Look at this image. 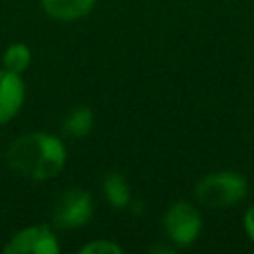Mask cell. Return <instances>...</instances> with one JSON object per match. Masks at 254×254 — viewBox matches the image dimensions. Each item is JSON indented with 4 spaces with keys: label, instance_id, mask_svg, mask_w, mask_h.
Listing matches in <instances>:
<instances>
[{
    "label": "cell",
    "instance_id": "obj_9",
    "mask_svg": "<svg viewBox=\"0 0 254 254\" xmlns=\"http://www.w3.org/2000/svg\"><path fill=\"white\" fill-rule=\"evenodd\" d=\"M103 194H105V200L113 206V208H123L131 202V189H129V183L125 181L123 175L111 171L105 175L103 179Z\"/></svg>",
    "mask_w": 254,
    "mask_h": 254
},
{
    "label": "cell",
    "instance_id": "obj_5",
    "mask_svg": "<svg viewBox=\"0 0 254 254\" xmlns=\"http://www.w3.org/2000/svg\"><path fill=\"white\" fill-rule=\"evenodd\" d=\"M58 240L48 226H28L4 246L6 254H58Z\"/></svg>",
    "mask_w": 254,
    "mask_h": 254
},
{
    "label": "cell",
    "instance_id": "obj_2",
    "mask_svg": "<svg viewBox=\"0 0 254 254\" xmlns=\"http://www.w3.org/2000/svg\"><path fill=\"white\" fill-rule=\"evenodd\" d=\"M194 194H196L198 202L204 206L224 208V206H230V204L238 202L240 198H244L246 181L242 175L230 173V171L212 173L196 185Z\"/></svg>",
    "mask_w": 254,
    "mask_h": 254
},
{
    "label": "cell",
    "instance_id": "obj_8",
    "mask_svg": "<svg viewBox=\"0 0 254 254\" xmlns=\"http://www.w3.org/2000/svg\"><path fill=\"white\" fill-rule=\"evenodd\" d=\"M91 127H93V111L87 105L71 107L62 121V133L67 139H81L91 131Z\"/></svg>",
    "mask_w": 254,
    "mask_h": 254
},
{
    "label": "cell",
    "instance_id": "obj_7",
    "mask_svg": "<svg viewBox=\"0 0 254 254\" xmlns=\"http://www.w3.org/2000/svg\"><path fill=\"white\" fill-rule=\"evenodd\" d=\"M44 12L60 22H71L87 16L95 6V0H40Z\"/></svg>",
    "mask_w": 254,
    "mask_h": 254
},
{
    "label": "cell",
    "instance_id": "obj_12",
    "mask_svg": "<svg viewBox=\"0 0 254 254\" xmlns=\"http://www.w3.org/2000/svg\"><path fill=\"white\" fill-rule=\"evenodd\" d=\"M244 228H246L248 236L254 240V204L248 208V212H246V216H244Z\"/></svg>",
    "mask_w": 254,
    "mask_h": 254
},
{
    "label": "cell",
    "instance_id": "obj_11",
    "mask_svg": "<svg viewBox=\"0 0 254 254\" xmlns=\"http://www.w3.org/2000/svg\"><path fill=\"white\" fill-rule=\"evenodd\" d=\"M79 252L81 254H121V248L113 244L111 240H95V242L85 244Z\"/></svg>",
    "mask_w": 254,
    "mask_h": 254
},
{
    "label": "cell",
    "instance_id": "obj_1",
    "mask_svg": "<svg viewBox=\"0 0 254 254\" xmlns=\"http://www.w3.org/2000/svg\"><path fill=\"white\" fill-rule=\"evenodd\" d=\"M8 167L32 181H46L56 177L65 165L64 143L50 133H28L18 137L6 153Z\"/></svg>",
    "mask_w": 254,
    "mask_h": 254
},
{
    "label": "cell",
    "instance_id": "obj_3",
    "mask_svg": "<svg viewBox=\"0 0 254 254\" xmlns=\"http://www.w3.org/2000/svg\"><path fill=\"white\" fill-rule=\"evenodd\" d=\"M93 214L91 194L83 189H67L58 196L52 210V222L62 230L81 228Z\"/></svg>",
    "mask_w": 254,
    "mask_h": 254
},
{
    "label": "cell",
    "instance_id": "obj_10",
    "mask_svg": "<svg viewBox=\"0 0 254 254\" xmlns=\"http://www.w3.org/2000/svg\"><path fill=\"white\" fill-rule=\"evenodd\" d=\"M30 60H32L30 48L26 44H22V42H16V44L8 46L6 52H4V56H2L4 69L14 71V73H22L30 65Z\"/></svg>",
    "mask_w": 254,
    "mask_h": 254
},
{
    "label": "cell",
    "instance_id": "obj_6",
    "mask_svg": "<svg viewBox=\"0 0 254 254\" xmlns=\"http://www.w3.org/2000/svg\"><path fill=\"white\" fill-rule=\"evenodd\" d=\"M24 81L20 73L0 69V123H8L12 117L18 115L24 103Z\"/></svg>",
    "mask_w": 254,
    "mask_h": 254
},
{
    "label": "cell",
    "instance_id": "obj_4",
    "mask_svg": "<svg viewBox=\"0 0 254 254\" xmlns=\"http://www.w3.org/2000/svg\"><path fill=\"white\" fill-rule=\"evenodd\" d=\"M163 226H165L167 236L175 244L189 246L196 240L200 232V214L190 202L179 200V202H173L169 210L165 212Z\"/></svg>",
    "mask_w": 254,
    "mask_h": 254
}]
</instances>
